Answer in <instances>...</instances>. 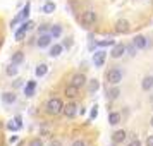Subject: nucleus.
Here are the masks:
<instances>
[{"label":"nucleus","mask_w":153,"mask_h":146,"mask_svg":"<svg viewBox=\"0 0 153 146\" xmlns=\"http://www.w3.org/2000/svg\"><path fill=\"white\" fill-rule=\"evenodd\" d=\"M64 110V103L60 98L57 96H52L47 100V103H45V112L48 113V115H52V117H55V115H59V113H62Z\"/></svg>","instance_id":"f257e3e1"},{"label":"nucleus","mask_w":153,"mask_h":146,"mask_svg":"<svg viewBox=\"0 0 153 146\" xmlns=\"http://www.w3.org/2000/svg\"><path fill=\"white\" fill-rule=\"evenodd\" d=\"M97 21H98V16H97V12H95L93 9H88V10H84L83 14L79 16V22H81V26H84V28L95 26Z\"/></svg>","instance_id":"f03ea898"},{"label":"nucleus","mask_w":153,"mask_h":146,"mask_svg":"<svg viewBox=\"0 0 153 146\" xmlns=\"http://www.w3.org/2000/svg\"><path fill=\"white\" fill-rule=\"evenodd\" d=\"M122 77H124V72H122V69H119V67H112V69H108L105 72V79L112 86H117L122 81Z\"/></svg>","instance_id":"7ed1b4c3"},{"label":"nucleus","mask_w":153,"mask_h":146,"mask_svg":"<svg viewBox=\"0 0 153 146\" xmlns=\"http://www.w3.org/2000/svg\"><path fill=\"white\" fill-rule=\"evenodd\" d=\"M33 26H35V22H33V21L21 22V28L16 29V33H14V40H16V42H22V40H24V36H26V33H28L29 29H33Z\"/></svg>","instance_id":"20e7f679"},{"label":"nucleus","mask_w":153,"mask_h":146,"mask_svg":"<svg viewBox=\"0 0 153 146\" xmlns=\"http://www.w3.org/2000/svg\"><path fill=\"white\" fill-rule=\"evenodd\" d=\"M29 10H31V4L29 2H26V5L21 9V12L16 16L14 19H12V22H10V26H16V24H19V22H24V21H28V17H29Z\"/></svg>","instance_id":"39448f33"},{"label":"nucleus","mask_w":153,"mask_h":146,"mask_svg":"<svg viewBox=\"0 0 153 146\" xmlns=\"http://www.w3.org/2000/svg\"><path fill=\"white\" fill-rule=\"evenodd\" d=\"M69 84H72V86H76V88H84L86 84H88V79H86V76H84L83 72H76V74H72L71 76V83Z\"/></svg>","instance_id":"423d86ee"},{"label":"nucleus","mask_w":153,"mask_h":146,"mask_svg":"<svg viewBox=\"0 0 153 146\" xmlns=\"http://www.w3.org/2000/svg\"><path fill=\"white\" fill-rule=\"evenodd\" d=\"M115 33L117 35H127L129 31H131V22L127 21V19H119L117 22H115Z\"/></svg>","instance_id":"0eeeda50"},{"label":"nucleus","mask_w":153,"mask_h":146,"mask_svg":"<svg viewBox=\"0 0 153 146\" xmlns=\"http://www.w3.org/2000/svg\"><path fill=\"white\" fill-rule=\"evenodd\" d=\"M127 53V47H126L124 43H115L110 50V57L112 59H120L122 55Z\"/></svg>","instance_id":"6e6552de"},{"label":"nucleus","mask_w":153,"mask_h":146,"mask_svg":"<svg viewBox=\"0 0 153 146\" xmlns=\"http://www.w3.org/2000/svg\"><path fill=\"white\" fill-rule=\"evenodd\" d=\"M52 35L50 33H43V35L38 36V40H36V47L38 48H47V47H50L52 45Z\"/></svg>","instance_id":"1a4fd4ad"},{"label":"nucleus","mask_w":153,"mask_h":146,"mask_svg":"<svg viewBox=\"0 0 153 146\" xmlns=\"http://www.w3.org/2000/svg\"><path fill=\"white\" fill-rule=\"evenodd\" d=\"M105 60H107V52L105 50H98L93 53V64H95V67H103Z\"/></svg>","instance_id":"9d476101"},{"label":"nucleus","mask_w":153,"mask_h":146,"mask_svg":"<svg viewBox=\"0 0 153 146\" xmlns=\"http://www.w3.org/2000/svg\"><path fill=\"white\" fill-rule=\"evenodd\" d=\"M77 112H79V108H77V105H76V103H67V105H64L62 113L65 115V117H69V119L76 117Z\"/></svg>","instance_id":"9b49d317"},{"label":"nucleus","mask_w":153,"mask_h":146,"mask_svg":"<svg viewBox=\"0 0 153 146\" xmlns=\"http://www.w3.org/2000/svg\"><path fill=\"white\" fill-rule=\"evenodd\" d=\"M126 138H127V132L124 129H117V131L112 134V143L114 145H120V143H124Z\"/></svg>","instance_id":"f8f14e48"},{"label":"nucleus","mask_w":153,"mask_h":146,"mask_svg":"<svg viewBox=\"0 0 153 146\" xmlns=\"http://www.w3.org/2000/svg\"><path fill=\"white\" fill-rule=\"evenodd\" d=\"M132 43H134L139 50H145L146 47H148V38L143 36V35H136L134 38H132Z\"/></svg>","instance_id":"ddd939ff"},{"label":"nucleus","mask_w":153,"mask_h":146,"mask_svg":"<svg viewBox=\"0 0 153 146\" xmlns=\"http://www.w3.org/2000/svg\"><path fill=\"white\" fill-rule=\"evenodd\" d=\"M2 102L5 105H14L17 102V96L14 91H5V93H2Z\"/></svg>","instance_id":"4468645a"},{"label":"nucleus","mask_w":153,"mask_h":146,"mask_svg":"<svg viewBox=\"0 0 153 146\" xmlns=\"http://www.w3.org/2000/svg\"><path fill=\"white\" fill-rule=\"evenodd\" d=\"M64 95H65L67 98H71V100H76V98L79 96V88L72 86V84H69V86H65V90H64Z\"/></svg>","instance_id":"2eb2a0df"},{"label":"nucleus","mask_w":153,"mask_h":146,"mask_svg":"<svg viewBox=\"0 0 153 146\" xmlns=\"http://www.w3.org/2000/svg\"><path fill=\"white\" fill-rule=\"evenodd\" d=\"M62 50H64V45L55 43V45H52V47H50V53H48V55L52 57V59H57V57H60Z\"/></svg>","instance_id":"dca6fc26"},{"label":"nucleus","mask_w":153,"mask_h":146,"mask_svg":"<svg viewBox=\"0 0 153 146\" xmlns=\"http://www.w3.org/2000/svg\"><path fill=\"white\" fill-rule=\"evenodd\" d=\"M35 90H36V81H28V83L24 84V95L28 98L35 95Z\"/></svg>","instance_id":"f3484780"},{"label":"nucleus","mask_w":153,"mask_h":146,"mask_svg":"<svg viewBox=\"0 0 153 146\" xmlns=\"http://www.w3.org/2000/svg\"><path fill=\"white\" fill-rule=\"evenodd\" d=\"M48 33L52 35L53 40H55V38H60V36H62V26H60V24H52L50 29H48Z\"/></svg>","instance_id":"a211bd4d"},{"label":"nucleus","mask_w":153,"mask_h":146,"mask_svg":"<svg viewBox=\"0 0 153 146\" xmlns=\"http://www.w3.org/2000/svg\"><path fill=\"white\" fill-rule=\"evenodd\" d=\"M153 88V76H145L141 81V90L143 91H150Z\"/></svg>","instance_id":"6ab92c4d"},{"label":"nucleus","mask_w":153,"mask_h":146,"mask_svg":"<svg viewBox=\"0 0 153 146\" xmlns=\"http://www.w3.org/2000/svg\"><path fill=\"white\" fill-rule=\"evenodd\" d=\"M98 90H100V81H98V79H90V81H88V93L93 95V93H97Z\"/></svg>","instance_id":"aec40b11"},{"label":"nucleus","mask_w":153,"mask_h":146,"mask_svg":"<svg viewBox=\"0 0 153 146\" xmlns=\"http://www.w3.org/2000/svg\"><path fill=\"white\" fill-rule=\"evenodd\" d=\"M47 72H48V65H47V64H40V65H36V69H35V76L36 77L47 76Z\"/></svg>","instance_id":"412c9836"},{"label":"nucleus","mask_w":153,"mask_h":146,"mask_svg":"<svg viewBox=\"0 0 153 146\" xmlns=\"http://www.w3.org/2000/svg\"><path fill=\"white\" fill-rule=\"evenodd\" d=\"M55 9H57V5L52 2V0H48V2H45V4H43L42 12H45V14H52V12H55Z\"/></svg>","instance_id":"4be33fe9"},{"label":"nucleus","mask_w":153,"mask_h":146,"mask_svg":"<svg viewBox=\"0 0 153 146\" xmlns=\"http://www.w3.org/2000/svg\"><path fill=\"white\" fill-rule=\"evenodd\" d=\"M24 62V53L22 52H16V53H12V57H10V64H16V65H19V64Z\"/></svg>","instance_id":"5701e85b"},{"label":"nucleus","mask_w":153,"mask_h":146,"mask_svg":"<svg viewBox=\"0 0 153 146\" xmlns=\"http://www.w3.org/2000/svg\"><path fill=\"white\" fill-rule=\"evenodd\" d=\"M119 122H120V113H119V112H110V113H108V124L117 125Z\"/></svg>","instance_id":"b1692460"},{"label":"nucleus","mask_w":153,"mask_h":146,"mask_svg":"<svg viewBox=\"0 0 153 146\" xmlns=\"http://www.w3.org/2000/svg\"><path fill=\"white\" fill-rule=\"evenodd\" d=\"M119 95H120V90L117 86H114L112 90H107V98L108 100H115V98H119Z\"/></svg>","instance_id":"393cba45"},{"label":"nucleus","mask_w":153,"mask_h":146,"mask_svg":"<svg viewBox=\"0 0 153 146\" xmlns=\"http://www.w3.org/2000/svg\"><path fill=\"white\" fill-rule=\"evenodd\" d=\"M114 45H115V42H114L112 38H107V40H103V42L95 43V47H100V48H105V47H114Z\"/></svg>","instance_id":"a878e982"},{"label":"nucleus","mask_w":153,"mask_h":146,"mask_svg":"<svg viewBox=\"0 0 153 146\" xmlns=\"http://www.w3.org/2000/svg\"><path fill=\"white\" fill-rule=\"evenodd\" d=\"M5 74L7 76H10V77H14V76H17V67H16V64H10L7 69H5Z\"/></svg>","instance_id":"bb28decb"},{"label":"nucleus","mask_w":153,"mask_h":146,"mask_svg":"<svg viewBox=\"0 0 153 146\" xmlns=\"http://www.w3.org/2000/svg\"><path fill=\"white\" fill-rule=\"evenodd\" d=\"M126 47H127V53H129V55H131V57H134V55H136V52H138V47H136V45H134V43H129V45H126Z\"/></svg>","instance_id":"cd10ccee"},{"label":"nucleus","mask_w":153,"mask_h":146,"mask_svg":"<svg viewBox=\"0 0 153 146\" xmlns=\"http://www.w3.org/2000/svg\"><path fill=\"white\" fill-rule=\"evenodd\" d=\"M7 129H9V131H12V132H16V131H19L21 127H19V124L16 122V119H14V120H9V124H7Z\"/></svg>","instance_id":"c85d7f7f"},{"label":"nucleus","mask_w":153,"mask_h":146,"mask_svg":"<svg viewBox=\"0 0 153 146\" xmlns=\"http://www.w3.org/2000/svg\"><path fill=\"white\" fill-rule=\"evenodd\" d=\"M28 146H43V141H42L40 138H33L31 141H29Z\"/></svg>","instance_id":"c756f323"},{"label":"nucleus","mask_w":153,"mask_h":146,"mask_svg":"<svg viewBox=\"0 0 153 146\" xmlns=\"http://www.w3.org/2000/svg\"><path fill=\"white\" fill-rule=\"evenodd\" d=\"M97 117H98V107L95 105V107L91 108V112H90V119H91V120H95Z\"/></svg>","instance_id":"7c9ffc66"},{"label":"nucleus","mask_w":153,"mask_h":146,"mask_svg":"<svg viewBox=\"0 0 153 146\" xmlns=\"http://www.w3.org/2000/svg\"><path fill=\"white\" fill-rule=\"evenodd\" d=\"M129 146H143V145H141V141H139L138 138H134V139H131V143H129Z\"/></svg>","instance_id":"2f4dec72"},{"label":"nucleus","mask_w":153,"mask_h":146,"mask_svg":"<svg viewBox=\"0 0 153 146\" xmlns=\"http://www.w3.org/2000/svg\"><path fill=\"white\" fill-rule=\"evenodd\" d=\"M48 146H64V145H62V141H59V139H52Z\"/></svg>","instance_id":"473e14b6"},{"label":"nucleus","mask_w":153,"mask_h":146,"mask_svg":"<svg viewBox=\"0 0 153 146\" xmlns=\"http://www.w3.org/2000/svg\"><path fill=\"white\" fill-rule=\"evenodd\" d=\"M71 146H86V143H84L83 139H76V141H74Z\"/></svg>","instance_id":"72a5a7b5"},{"label":"nucleus","mask_w":153,"mask_h":146,"mask_svg":"<svg viewBox=\"0 0 153 146\" xmlns=\"http://www.w3.org/2000/svg\"><path fill=\"white\" fill-rule=\"evenodd\" d=\"M146 146H153V134H150L146 138Z\"/></svg>","instance_id":"f704fd0d"},{"label":"nucleus","mask_w":153,"mask_h":146,"mask_svg":"<svg viewBox=\"0 0 153 146\" xmlns=\"http://www.w3.org/2000/svg\"><path fill=\"white\" fill-rule=\"evenodd\" d=\"M62 45H64V48H69L71 45H72V42H71V38H67V40H65V42L62 43Z\"/></svg>","instance_id":"c9c22d12"},{"label":"nucleus","mask_w":153,"mask_h":146,"mask_svg":"<svg viewBox=\"0 0 153 146\" xmlns=\"http://www.w3.org/2000/svg\"><path fill=\"white\" fill-rule=\"evenodd\" d=\"M48 134H50V129L43 127V129H42V136H48Z\"/></svg>","instance_id":"e433bc0d"},{"label":"nucleus","mask_w":153,"mask_h":146,"mask_svg":"<svg viewBox=\"0 0 153 146\" xmlns=\"http://www.w3.org/2000/svg\"><path fill=\"white\" fill-rule=\"evenodd\" d=\"M16 141H17V136H10V138H9V143H10V145L16 143Z\"/></svg>","instance_id":"4c0bfd02"},{"label":"nucleus","mask_w":153,"mask_h":146,"mask_svg":"<svg viewBox=\"0 0 153 146\" xmlns=\"http://www.w3.org/2000/svg\"><path fill=\"white\" fill-rule=\"evenodd\" d=\"M150 124H152V127H153V117H152V120H150Z\"/></svg>","instance_id":"58836bf2"},{"label":"nucleus","mask_w":153,"mask_h":146,"mask_svg":"<svg viewBox=\"0 0 153 146\" xmlns=\"http://www.w3.org/2000/svg\"><path fill=\"white\" fill-rule=\"evenodd\" d=\"M2 43H4V42H2V38H0V47H2Z\"/></svg>","instance_id":"ea45409f"},{"label":"nucleus","mask_w":153,"mask_h":146,"mask_svg":"<svg viewBox=\"0 0 153 146\" xmlns=\"http://www.w3.org/2000/svg\"><path fill=\"white\" fill-rule=\"evenodd\" d=\"M17 146H22V145H17Z\"/></svg>","instance_id":"a19ab883"},{"label":"nucleus","mask_w":153,"mask_h":146,"mask_svg":"<svg viewBox=\"0 0 153 146\" xmlns=\"http://www.w3.org/2000/svg\"><path fill=\"white\" fill-rule=\"evenodd\" d=\"M152 110H153V107H152Z\"/></svg>","instance_id":"79ce46f5"},{"label":"nucleus","mask_w":153,"mask_h":146,"mask_svg":"<svg viewBox=\"0 0 153 146\" xmlns=\"http://www.w3.org/2000/svg\"><path fill=\"white\" fill-rule=\"evenodd\" d=\"M145 2H146V0H145Z\"/></svg>","instance_id":"37998d69"}]
</instances>
